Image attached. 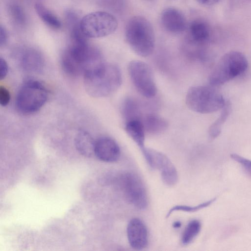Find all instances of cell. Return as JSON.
Wrapping results in <instances>:
<instances>
[{
	"label": "cell",
	"mask_w": 251,
	"mask_h": 251,
	"mask_svg": "<svg viewBox=\"0 0 251 251\" xmlns=\"http://www.w3.org/2000/svg\"><path fill=\"white\" fill-rule=\"evenodd\" d=\"M86 38L71 39L70 46L62 55V68L70 76L84 75L100 68L105 63L100 52L89 46Z\"/></svg>",
	"instance_id": "1"
},
{
	"label": "cell",
	"mask_w": 251,
	"mask_h": 251,
	"mask_svg": "<svg viewBox=\"0 0 251 251\" xmlns=\"http://www.w3.org/2000/svg\"><path fill=\"white\" fill-rule=\"evenodd\" d=\"M83 76L85 91L94 98L105 97L112 94L122 82L119 67L112 63H104L100 68Z\"/></svg>",
	"instance_id": "2"
},
{
	"label": "cell",
	"mask_w": 251,
	"mask_h": 251,
	"mask_svg": "<svg viewBox=\"0 0 251 251\" xmlns=\"http://www.w3.org/2000/svg\"><path fill=\"white\" fill-rule=\"evenodd\" d=\"M126 41L138 55L147 57L153 52L155 35L150 22L145 18L137 16L131 18L125 29Z\"/></svg>",
	"instance_id": "3"
},
{
	"label": "cell",
	"mask_w": 251,
	"mask_h": 251,
	"mask_svg": "<svg viewBox=\"0 0 251 251\" xmlns=\"http://www.w3.org/2000/svg\"><path fill=\"white\" fill-rule=\"evenodd\" d=\"M213 86H194L187 91L186 104L192 111L209 114L222 109L226 101L221 94Z\"/></svg>",
	"instance_id": "4"
},
{
	"label": "cell",
	"mask_w": 251,
	"mask_h": 251,
	"mask_svg": "<svg viewBox=\"0 0 251 251\" xmlns=\"http://www.w3.org/2000/svg\"><path fill=\"white\" fill-rule=\"evenodd\" d=\"M247 58L242 52L230 51L225 53L212 71L209 78L210 85H222L242 74L247 69Z\"/></svg>",
	"instance_id": "5"
},
{
	"label": "cell",
	"mask_w": 251,
	"mask_h": 251,
	"mask_svg": "<svg viewBox=\"0 0 251 251\" xmlns=\"http://www.w3.org/2000/svg\"><path fill=\"white\" fill-rule=\"evenodd\" d=\"M48 96L45 86L40 81L28 79L19 89L16 103L18 109L25 114L38 111L46 103Z\"/></svg>",
	"instance_id": "6"
},
{
	"label": "cell",
	"mask_w": 251,
	"mask_h": 251,
	"mask_svg": "<svg viewBox=\"0 0 251 251\" xmlns=\"http://www.w3.org/2000/svg\"><path fill=\"white\" fill-rule=\"evenodd\" d=\"M80 27L86 38H100L114 32L118 27V22L109 13L96 11L84 16L80 20Z\"/></svg>",
	"instance_id": "7"
},
{
	"label": "cell",
	"mask_w": 251,
	"mask_h": 251,
	"mask_svg": "<svg viewBox=\"0 0 251 251\" xmlns=\"http://www.w3.org/2000/svg\"><path fill=\"white\" fill-rule=\"evenodd\" d=\"M116 182L127 201L136 208L144 209L148 205L146 188L140 178L131 172L119 175Z\"/></svg>",
	"instance_id": "8"
},
{
	"label": "cell",
	"mask_w": 251,
	"mask_h": 251,
	"mask_svg": "<svg viewBox=\"0 0 251 251\" xmlns=\"http://www.w3.org/2000/svg\"><path fill=\"white\" fill-rule=\"evenodd\" d=\"M131 80L137 91L147 98L154 97L157 92L152 72L149 66L140 60H132L128 65Z\"/></svg>",
	"instance_id": "9"
},
{
	"label": "cell",
	"mask_w": 251,
	"mask_h": 251,
	"mask_svg": "<svg viewBox=\"0 0 251 251\" xmlns=\"http://www.w3.org/2000/svg\"><path fill=\"white\" fill-rule=\"evenodd\" d=\"M149 165L161 172L163 182L168 186L175 185L178 180L176 169L170 159L164 153L145 147L141 150Z\"/></svg>",
	"instance_id": "10"
},
{
	"label": "cell",
	"mask_w": 251,
	"mask_h": 251,
	"mask_svg": "<svg viewBox=\"0 0 251 251\" xmlns=\"http://www.w3.org/2000/svg\"><path fill=\"white\" fill-rule=\"evenodd\" d=\"M126 231L128 243L132 248L141 250L147 246L148 242L147 229L140 219H131L127 225Z\"/></svg>",
	"instance_id": "11"
},
{
	"label": "cell",
	"mask_w": 251,
	"mask_h": 251,
	"mask_svg": "<svg viewBox=\"0 0 251 251\" xmlns=\"http://www.w3.org/2000/svg\"><path fill=\"white\" fill-rule=\"evenodd\" d=\"M95 155L103 162H114L120 157V149L112 138L101 137L95 141Z\"/></svg>",
	"instance_id": "12"
},
{
	"label": "cell",
	"mask_w": 251,
	"mask_h": 251,
	"mask_svg": "<svg viewBox=\"0 0 251 251\" xmlns=\"http://www.w3.org/2000/svg\"><path fill=\"white\" fill-rule=\"evenodd\" d=\"M161 22L163 27L168 32L178 34L186 27V19L178 9L174 7L165 9L161 15Z\"/></svg>",
	"instance_id": "13"
},
{
	"label": "cell",
	"mask_w": 251,
	"mask_h": 251,
	"mask_svg": "<svg viewBox=\"0 0 251 251\" xmlns=\"http://www.w3.org/2000/svg\"><path fill=\"white\" fill-rule=\"evenodd\" d=\"M23 68L30 73H39L44 68V60L42 54L34 49H28L23 54L21 58Z\"/></svg>",
	"instance_id": "14"
},
{
	"label": "cell",
	"mask_w": 251,
	"mask_h": 251,
	"mask_svg": "<svg viewBox=\"0 0 251 251\" xmlns=\"http://www.w3.org/2000/svg\"><path fill=\"white\" fill-rule=\"evenodd\" d=\"M75 145L78 152L85 157H91L95 155V141L85 131L77 132L75 138Z\"/></svg>",
	"instance_id": "15"
},
{
	"label": "cell",
	"mask_w": 251,
	"mask_h": 251,
	"mask_svg": "<svg viewBox=\"0 0 251 251\" xmlns=\"http://www.w3.org/2000/svg\"><path fill=\"white\" fill-rule=\"evenodd\" d=\"M125 130L128 136L140 148L145 147V130L140 119H133L126 122Z\"/></svg>",
	"instance_id": "16"
},
{
	"label": "cell",
	"mask_w": 251,
	"mask_h": 251,
	"mask_svg": "<svg viewBox=\"0 0 251 251\" xmlns=\"http://www.w3.org/2000/svg\"><path fill=\"white\" fill-rule=\"evenodd\" d=\"M190 34L192 40L201 44L207 41L210 36V29L208 25L201 20H195L189 26Z\"/></svg>",
	"instance_id": "17"
},
{
	"label": "cell",
	"mask_w": 251,
	"mask_h": 251,
	"mask_svg": "<svg viewBox=\"0 0 251 251\" xmlns=\"http://www.w3.org/2000/svg\"><path fill=\"white\" fill-rule=\"evenodd\" d=\"M146 132L156 134L165 130L168 126L167 121L163 118L154 114H149L141 120Z\"/></svg>",
	"instance_id": "18"
},
{
	"label": "cell",
	"mask_w": 251,
	"mask_h": 251,
	"mask_svg": "<svg viewBox=\"0 0 251 251\" xmlns=\"http://www.w3.org/2000/svg\"><path fill=\"white\" fill-rule=\"evenodd\" d=\"M231 112V105L226 102L222 108L219 117L211 125L208 130L209 137L211 140L216 138L221 133L222 127Z\"/></svg>",
	"instance_id": "19"
},
{
	"label": "cell",
	"mask_w": 251,
	"mask_h": 251,
	"mask_svg": "<svg viewBox=\"0 0 251 251\" xmlns=\"http://www.w3.org/2000/svg\"><path fill=\"white\" fill-rule=\"evenodd\" d=\"M34 8L40 18L48 26L54 29L61 27V23L59 19L44 5L36 3Z\"/></svg>",
	"instance_id": "20"
},
{
	"label": "cell",
	"mask_w": 251,
	"mask_h": 251,
	"mask_svg": "<svg viewBox=\"0 0 251 251\" xmlns=\"http://www.w3.org/2000/svg\"><path fill=\"white\" fill-rule=\"evenodd\" d=\"M201 223L198 220H193L186 226L182 235L181 243L187 245L191 243L199 233Z\"/></svg>",
	"instance_id": "21"
},
{
	"label": "cell",
	"mask_w": 251,
	"mask_h": 251,
	"mask_svg": "<svg viewBox=\"0 0 251 251\" xmlns=\"http://www.w3.org/2000/svg\"><path fill=\"white\" fill-rule=\"evenodd\" d=\"M123 109L126 122L133 119H140L138 104L133 100H126L124 102Z\"/></svg>",
	"instance_id": "22"
},
{
	"label": "cell",
	"mask_w": 251,
	"mask_h": 251,
	"mask_svg": "<svg viewBox=\"0 0 251 251\" xmlns=\"http://www.w3.org/2000/svg\"><path fill=\"white\" fill-rule=\"evenodd\" d=\"M216 200V198H214L208 201L202 202L195 206H189L185 205H176L172 207L171 209H170V210L169 211L167 215V217H168L170 216L173 212L176 211H181L187 212H193L197 211L198 210H199L201 209H202L204 207L209 206L211 203H212Z\"/></svg>",
	"instance_id": "23"
},
{
	"label": "cell",
	"mask_w": 251,
	"mask_h": 251,
	"mask_svg": "<svg viewBox=\"0 0 251 251\" xmlns=\"http://www.w3.org/2000/svg\"><path fill=\"white\" fill-rule=\"evenodd\" d=\"M12 18L17 23L23 24L25 21V15L23 9L18 5H13L10 8Z\"/></svg>",
	"instance_id": "24"
},
{
	"label": "cell",
	"mask_w": 251,
	"mask_h": 251,
	"mask_svg": "<svg viewBox=\"0 0 251 251\" xmlns=\"http://www.w3.org/2000/svg\"><path fill=\"white\" fill-rule=\"evenodd\" d=\"M231 157L235 161L240 163L251 175V160L244 157L241 156L237 154H232Z\"/></svg>",
	"instance_id": "25"
},
{
	"label": "cell",
	"mask_w": 251,
	"mask_h": 251,
	"mask_svg": "<svg viewBox=\"0 0 251 251\" xmlns=\"http://www.w3.org/2000/svg\"><path fill=\"white\" fill-rule=\"evenodd\" d=\"M10 100V94L9 91L2 86H0V104L2 106L8 104Z\"/></svg>",
	"instance_id": "26"
},
{
	"label": "cell",
	"mask_w": 251,
	"mask_h": 251,
	"mask_svg": "<svg viewBox=\"0 0 251 251\" xmlns=\"http://www.w3.org/2000/svg\"><path fill=\"white\" fill-rule=\"evenodd\" d=\"M8 67L6 61L2 57L0 58V79L4 78L7 75Z\"/></svg>",
	"instance_id": "27"
},
{
	"label": "cell",
	"mask_w": 251,
	"mask_h": 251,
	"mask_svg": "<svg viewBox=\"0 0 251 251\" xmlns=\"http://www.w3.org/2000/svg\"><path fill=\"white\" fill-rule=\"evenodd\" d=\"M7 32L5 28L2 25L0 26V46H4L7 40Z\"/></svg>",
	"instance_id": "28"
},
{
	"label": "cell",
	"mask_w": 251,
	"mask_h": 251,
	"mask_svg": "<svg viewBox=\"0 0 251 251\" xmlns=\"http://www.w3.org/2000/svg\"><path fill=\"white\" fill-rule=\"evenodd\" d=\"M199 3L204 5H211L218 3L221 0H196Z\"/></svg>",
	"instance_id": "29"
},
{
	"label": "cell",
	"mask_w": 251,
	"mask_h": 251,
	"mask_svg": "<svg viewBox=\"0 0 251 251\" xmlns=\"http://www.w3.org/2000/svg\"><path fill=\"white\" fill-rule=\"evenodd\" d=\"M181 226V223L179 222H176L174 224V227L176 228L179 227Z\"/></svg>",
	"instance_id": "30"
},
{
	"label": "cell",
	"mask_w": 251,
	"mask_h": 251,
	"mask_svg": "<svg viewBox=\"0 0 251 251\" xmlns=\"http://www.w3.org/2000/svg\"></svg>",
	"instance_id": "31"
}]
</instances>
